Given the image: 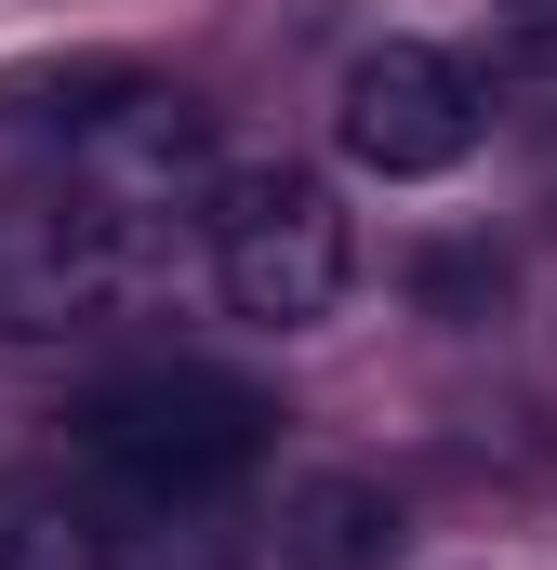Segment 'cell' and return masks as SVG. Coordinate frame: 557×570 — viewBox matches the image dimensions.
<instances>
[{"mask_svg":"<svg viewBox=\"0 0 557 570\" xmlns=\"http://www.w3.org/2000/svg\"><path fill=\"white\" fill-rule=\"evenodd\" d=\"M266 438H278V399L213 372V358H146V372L80 399V451L107 478H134V491H199L213 504L226 478L266 464Z\"/></svg>","mask_w":557,"mask_h":570,"instance_id":"cell-1","label":"cell"},{"mask_svg":"<svg viewBox=\"0 0 557 570\" xmlns=\"http://www.w3.org/2000/svg\"><path fill=\"white\" fill-rule=\"evenodd\" d=\"M199 239H213V279H226V305H240V318H266V332L332 318V305H345V266H359L345 199H332L319 173H292V159L213 173V186H199Z\"/></svg>","mask_w":557,"mask_h":570,"instance_id":"cell-2","label":"cell"},{"mask_svg":"<svg viewBox=\"0 0 557 570\" xmlns=\"http://www.w3.org/2000/svg\"><path fill=\"white\" fill-rule=\"evenodd\" d=\"M478 120H491V94H478V67L438 53V40H372V53L345 67V94H332V146H345L359 173H385V186L451 173V159L478 146Z\"/></svg>","mask_w":557,"mask_h":570,"instance_id":"cell-3","label":"cell"},{"mask_svg":"<svg viewBox=\"0 0 557 570\" xmlns=\"http://www.w3.org/2000/svg\"><path fill=\"white\" fill-rule=\"evenodd\" d=\"M199 107L186 94H134V107H80V146H67V199H94V213H173L186 186H199Z\"/></svg>","mask_w":557,"mask_h":570,"instance_id":"cell-4","label":"cell"},{"mask_svg":"<svg viewBox=\"0 0 557 570\" xmlns=\"http://www.w3.org/2000/svg\"><path fill=\"white\" fill-rule=\"evenodd\" d=\"M385 558H399V504H385L372 478H345V464L292 478V504H278V570H385Z\"/></svg>","mask_w":557,"mask_h":570,"instance_id":"cell-5","label":"cell"},{"mask_svg":"<svg viewBox=\"0 0 557 570\" xmlns=\"http://www.w3.org/2000/svg\"><path fill=\"white\" fill-rule=\"evenodd\" d=\"M0 570H107V504L40 478V464H13L0 478Z\"/></svg>","mask_w":557,"mask_h":570,"instance_id":"cell-6","label":"cell"},{"mask_svg":"<svg viewBox=\"0 0 557 570\" xmlns=\"http://www.w3.org/2000/svg\"><path fill=\"white\" fill-rule=\"evenodd\" d=\"M107 570H240V544L199 491H134L107 518Z\"/></svg>","mask_w":557,"mask_h":570,"instance_id":"cell-7","label":"cell"},{"mask_svg":"<svg viewBox=\"0 0 557 570\" xmlns=\"http://www.w3.org/2000/svg\"><path fill=\"white\" fill-rule=\"evenodd\" d=\"M491 27H505V53L531 80H557V0H491Z\"/></svg>","mask_w":557,"mask_h":570,"instance_id":"cell-8","label":"cell"}]
</instances>
